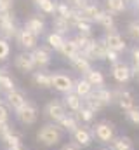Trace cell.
Here are the masks:
<instances>
[{"label": "cell", "instance_id": "1", "mask_svg": "<svg viewBox=\"0 0 139 150\" xmlns=\"http://www.w3.org/2000/svg\"><path fill=\"white\" fill-rule=\"evenodd\" d=\"M91 131H92V136L98 143L101 145H110L113 142V138L117 136V126L108 120V119H103V120H98L91 126Z\"/></svg>", "mask_w": 139, "mask_h": 150}, {"label": "cell", "instance_id": "2", "mask_svg": "<svg viewBox=\"0 0 139 150\" xmlns=\"http://www.w3.org/2000/svg\"><path fill=\"white\" fill-rule=\"evenodd\" d=\"M63 134H65V133L59 129V126L54 124V122H51V124L42 126V127L37 131V142H38L40 145H44V147H54V145L61 143Z\"/></svg>", "mask_w": 139, "mask_h": 150}, {"label": "cell", "instance_id": "3", "mask_svg": "<svg viewBox=\"0 0 139 150\" xmlns=\"http://www.w3.org/2000/svg\"><path fill=\"white\" fill-rule=\"evenodd\" d=\"M111 91H113V105H117L122 112H127L136 105V96L132 89H129L127 86H117Z\"/></svg>", "mask_w": 139, "mask_h": 150}, {"label": "cell", "instance_id": "4", "mask_svg": "<svg viewBox=\"0 0 139 150\" xmlns=\"http://www.w3.org/2000/svg\"><path fill=\"white\" fill-rule=\"evenodd\" d=\"M18 30H19V26L16 23L12 11H0V37L5 40L16 38Z\"/></svg>", "mask_w": 139, "mask_h": 150}, {"label": "cell", "instance_id": "5", "mask_svg": "<svg viewBox=\"0 0 139 150\" xmlns=\"http://www.w3.org/2000/svg\"><path fill=\"white\" fill-rule=\"evenodd\" d=\"M103 42L104 45L110 49V51H115V52H118V54H124L125 51H127V40L124 38V35L118 32V30H110V32H106L104 33Z\"/></svg>", "mask_w": 139, "mask_h": 150}, {"label": "cell", "instance_id": "6", "mask_svg": "<svg viewBox=\"0 0 139 150\" xmlns=\"http://www.w3.org/2000/svg\"><path fill=\"white\" fill-rule=\"evenodd\" d=\"M92 142H94V136H92L91 126L80 124V126L71 133V143L77 145L78 149H87V147L92 145Z\"/></svg>", "mask_w": 139, "mask_h": 150}, {"label": "cell", "instance_id": "7", "mask_svg": "<svg viewBox=\"0 0 139 150\" xmlns=\"http://www.w3.org/2000/svg\"><path fill=\"white\" fill-rule=\"evenodd\" d=\"M111 77L118 86H127L132 80V72H131V65L125 63L124 59H120L118 63L111 65Z\"/></svg>", "mask_w": 139, "mask_h": 150}, {"label": "cell", "instance_id": "8", "mask_svg": "<svg viewBox=\"0 0 139 150\" xmlns=\"http://www.w3.org/2000/svg\"><path fill=\"white\" fill-rule=\"evenodd\" d=\"M16 119H18L21 124H25V126L35 124V122L38 120V108H37V105L32 103V101H26L21 108L16 110Z\"/></svg>", "mask_w": 139, "mask_h": 150}, {"label": "cell", "instance_id": "9", "mask_svg": "<svg viewBox=\"0 0 139 150\" xmlns=\"http://www.w3.org/2000/svg\"><path fill=\"white\" fill-rule=\"evenodd\" d=\"M106 51H108V47L104 45L103 38H94V42L89 45V49L80 54H84L89 61L96 63V61H106Z\"/></svg>", "mask_w": 139, "mask_h": 150}, {"label": "cell", "instance_id": "10", "mask_svg": "<svg viewBox=\"0 0 139 150\" xmlns=\"http://www.w3.org/2000/svg\"><path fill=\"white\" fill-rule=\"evenodd\" d=\"M32 58H33L35 67H37L38 70L47 68V67L52 63V51H51L47 45H37L33 51H32Z\"/></svg>", "mask_w": 139, "mask_h": 150}, {"label": "cell", "instance_id": "11", "mask_svg": "<svg viewBox=\"0 0 139 150\" xmlns=\"http://www.w3.org/2000/svg\"><path fill=\"white\" fill-rule=\"evenodd\" d=\"M44 113H45V117H47L49 120H52V122L56 124V122H59L68 112H66V108H65V105H63L61 100H51V101L44 107Z\"/></svg>", "mask_w": 139, "mask_h": 150}, {"label": "cell", "instance_id": "12", "mask_svg": "<svg viewBox=\"0 0 139 150\" xmlns=\"http://www.w3.org/2000/svg\"><path fill=\"white\" fill-rule=\"evenodd\" d=\"M73 84H75V80H73L68 74H65V72H56V74H52V89H56V91L61 93V94L71 93V91H73Z\"/></svg>", "mask_w": 139, "mask_h": 150}, {"label": "cell", "instance_id": "13", "mask_svg": "<svg viewBox=\"0 0 139 150\" xmlns=\"http://www.w3.org/2000/svg\"><path fill=\"white\" fill-rule=\"evenodd\" d=\"M16 40H18L19 47H23V49L28 51V52H32L35 47L38 45V37H37L35 33H32L30 30H26V28H19V30H18Z\"/></svg>", "mask_w": 139, "mask_h": 150}, {"label": "cell", "instance_id": "14", "mask_svg": "<svg viewBox=\"0 0 139 150\" xmlns=\"http://www.w3.org/2000/svg\"><path fill=\"white\" fill-rule=\"evenodd\" d=\"M14 67L19 72H23V74H33L35 70H37L35 61H33V58H32V52H28V51H23V52H19L14 58Z\"/></svg>", "mask_w": 139, "mask_h": 150}, {"label": "cell", "instance_id": "15", "mask_svg": "<svg viewBox=\"0 0 139 150\" xmlns=\"http://www.w3.org/2000/svg\"><path fill=\"white\" fill-rule=\"evenodd\" d=\"M99 11H101V7H99V4L94 2V0H89L82 9H77L78 18H80V19H85V21H91L92 25H94V19H96V16L99 14Z\"/></svg>", "mask_w": 139, "mask_h": 150}, {"label": "cell", "instance_id": "16", "mask_svg": "<svg viewBox=\"0 0 139 150\" xmlns=\"http://www.w3.org/2000/svg\"><path fill=\"white\" fill-rule=\"evenodd\" d=\"M5 100H7V107H9V108H14V110L21 108V107L28 101L25 91H21V89H12V91L5 93Z\"/></svg>", "mask_w": 139, "mask_h": 150}, {"label": "cell", "instance_id": "17", "mask_svg": "<svg viewBox=\"0 0 139 150\" xmlns=\"http://www.w3.org/2000/svg\"><path fill=\"white\" fill-rule=\"evenodd\" d=\"M94 25H99L104 32H110V30H117V21H115V16L110 14L106 9H101L99 14L96 16L94 19Z\"/></svg>", "mask_w": 139, "mask_h": 150}, {"label": "cell", "instance_id": "18", "mask_svg": "<svg viewBox=\"0 0 139 150\" xmlns=\"http://www.w3.org/2000/svg\"><path fill=\"white\" fill-rule=\"evenodd\" d=\"M63 105H65V108H66V112L70 113H77L82 107H84V100L80 98V96H77L73 91L71 93H66V94H63Z\"/></svg>", "mask_w": 139, "mask_h": 150}, {"label": "cell", "instance_id": "19", "mask_svg": "<svg viewBox=\"0 0 139 150\" xmlns=\"http://www.w3.org/2000/svg\"><path fill=\"white\" fill-rule=\"evenodd\" d=\"M110 150H136V145H134V140L127 134H117L113 138V142L108 145Z\"/></svg>", "mask_w": 139, "mask_h": 150}, {"label": "cell", "instance_id": "20", "mask_svg": "<svg viewBox=\"0 0 139 150\" xmlns=\"http://www.w3.org/2000/svg\"><path fill=\"white\" fill-rule=\"evenodd\" d=\"M23 28L30 30L32 33H35L37 37L40 38V35L45 33V21H44V18H40V16L35 14V16H30V18L26 19V23H25Z\"/></svg>", "mask_w": 139, "mask_h": 150}, {"label": "cell", "instance_id": "21", "mask_svg": "<svg viewBox=\"0 0 139 150\" xmlns=\"http://www.w3.org/2000/svg\"><path fill=\"white\" fill-rule=\"evenodd\" d=\"M82 77H84L94 89H96V87H103V86H106V75H104L103 70H99V68H94V67H92L87 74H84Z\"/></svg>", "mask_w": 139, "mask_h": 150}, {"label": "cell", "instance_id": "22", "mask_svg": "<svg viewBox=\"0 0 139 150\" xmlns=\"http://www.w3.org/2000/svg\"><path fill=\"white\" fill-rule=\"evenodd\" d=\"M32 80L37 87L40 89H51L52 87V74L45 72V70H37L32 74Z\"/></svg>", "mask_w": 139, "mask_h": 150}, {"label": "cell", "instance_id": "23", "mask_svg": "<svg viewBox=\"0 0 139 150\" xmlns=\"http://www.w3.org/2000/svg\"><path fill=\"white\" fill-rule=\"evenodd\" d=\"M58 126H59V129L63 131V133H73L78 126H80V122H78V119H77V115L75 113H66L59 122H56Z\"/></svg>", "mask_w": 139, "mask_h": 150}, {"label": "cell", "instance_id": "24", "mask_svg": "<svg viewBox=\"0 0 139 150\" xmlns=\"http://www.w3.org/2000/svg\"><path fill=\"white\" fill-rule=\"evenodd\" d=\"M70 65H71L78 74H82V75L87 74V72L94 67V65H92V61H89L84 54H77L75 58H71V59H70Z\"/></svg>", "mask_w": 139, "mask_h": 150}, {"label": "cell", "instance_id": "25", "mask_svg": "<svg viewBox=\"0 0 139 150\" xmlns=\"http://www.w3.org/2000/svg\"><path fill=\"white\" fill-rule=\"evenodd\" d=\"M104 5H106V11L113 16H118V14H124L127 9H129V4L127 0H104Z\"/></svg>", "mask_w": 139, "mask_h": 150}, {"label": "cell", "instance_id": "26", "mask_svg": "<svg viewBox=\"0 0 139 150\" xmlns=\"http://www.w3.org/2000/svg\"><path fill=\"white\" fill-rule=\"evenodd\" d=\"M71 30H73V28H71V25H70L68 19L59 18V16H54V19H52V32H56V33H59V35H63V37H68Z\"/></svg>", "mask_w": 139, "mask_h": 150}, {"label": "cell", "instance_id": "27", "mask_svg": "<svg viewBox=\"0 0 139 150\" xmlns=\"http://www.w3.org/2000/svg\"><path fill=\"white\" fill-rule=\"evenodd\" d=\"M59 54L65 58V59H71V58H75L77 54H80V51H78V47H77V44H75V40L73 38L66 37L65 40V44L61 45V49H59Z\"/></svg>", "mask_w": 139, "mask_h": 150}, {"label": "cell", "instance_id": "28", "mask_svg": "<svg viewBox=\"0 0 139 150\" xmlns=\"http://www.w3.org/2000/svg\"><path fill=\"white\" fill-rule=\"evenodd\" d=\"M92 89H94V87H92V86L84 79V77L77 79V80H75V84H73V93H75L77 96H80L82 100H84V98H87V96L92 93Z\"/></svg>", "mask_w": 139, "mask_h": 150}, {"label": "cell", "instance_id": "29", "mask_svg": "<svg viewBox=\"0 0 139 150\" xmlns=\"http://www.w3.org/2000/svg\"><path fill=\"white\" fill-rule=\"evenodd\" d=\"M92 93L96 94V98L103 103L106 108L113 105V91H111L110 87H106V86H103V87H96V89H92Z\"/></svg>", "mask_w": 139, "mask_h": 150}, {"label": "cell", "instance_id": "30", "mask_svg": "<svg viewBox=\"0 0 139 150\" xmlns=\"http://www.w3.org/2000/svg\"><path fill=\"white\" fill-rule=\"evenodd\" d=\"M75 115H77V119H78L80 124H84V126H92L94 120H96V115H98V113H94L91 108H87V107L84 105V107L75 113Z\"/></svg>", "mask_w": 139, "mask_h": 150}, {"label": "cell", "instance_id": "31", "mask_svg": "<svg viewBox=\"0 0 139 150\" xmlns=\"http://www.w3.org/2000/svg\"><path fill=\"white\" fill-rule=\"evenodd\" d=\"M65 40L66 37H63V35H59V33H56V32H49L47 35H45V42H47V47L52 51H58L59 52V49H61V45L65 44Z\"/></svg>", "mask_w": 139, "mask_h": 150}, {"label": "cell", "instance_id": "32", "mask_svg": "<svg viewBox=\"0 0 139 150\" xmlns=\"http://www.w3.org/2000/svg\"><path fill=\"white\" fill-rule=\"evenodd\" d=\"M37 9L45 14V16H54L56 14V5H58V0H38L37 4Z\"/></svg>", "mask_w": 139, "mask_h": 150}, {"label": "cell", "instance_id": "33", "mask_svg": "<svg viewBox=\"0 0 139 150\" xmlns=\"http://www.w3.org/2000/svg\"><path fill=\"white\" fill-rule=\"evenodd\" d=\"M73 40H75L78 51H80V52H85V51L89 49V45L94 42V37H92V35H85V33H77V35L73 37Z\"/></svg>", "mask_w": 139, "mask_h": 150}, {"label": "cell", "instance_id": "34", "mask_svg": "<svg viewBox=\"0 0 139 150\" xmlns=\"http://www.w3.org/2000/svg\"><path fill=\"white\" fill-rule=\"evenodd\" d=\"M125 35L131 38L132 42L139 44V18H136V19H132V21L127 23V26H125Z\"/></svg>", "mask_w": 139, "mask_h": 150}, {"label": "cell", "instance_id": "35", "mask_svg": "<svg viewBox=\"0 0 139 150\" xmlns=\"http://www.w3.org/2000/svg\"><path fill=\"white\" fill-rule=\"evenodd\" d=\"M71 12H73V7L70 5L66 0H58V5H56V14H54V16L65 18V19H68V21H70Z\"/></svg>", "mask_w": 139, "mask_h": 150}, {"label": "cell", "instance_id": "36", "mask_svg": "<svg viewBox=\"0 0 139 150\" xmlns=\"http://www.w3.org/2000/svg\"><path fill=\"white\" fill-rule=\"evenodd\" d=\"M12 89H16V82H14V79L7 74V72L0 70V91L9 93V91H12Z\"/></svg>", "mask_w": 139, "mask_h": 150}, {"label": "cell", "instance_id": "37", "mask_svg": "<svg viewBox=\"0 0 139 150\" xmlns=\"http://www.w3.org/2000/svg\"><path fill=\"white\" fill-rule=\"evenodd\" d=\"M2 140H4V143H5L9 149H18V147H21V136H19V133H16L14 129H11Z\"/></svg>", "mask_w": 139, "mask_h": 150}, {"label": "cell", "instance_id": "38", "mask_svg": "<svg viewBox=\"0 0 139 150\" xmlns=\"http://www.w3.org/2000/svg\"><path fill=\"white\" fill-rule=\"evenodd\" d=\"M92 28H94V25L91 21H85V19H80V18L73 23V30H77V33L92 35Z\"/></svg>", "mask_w": 139, "mask_h": 150}, {"label": "cell", "instance_id": "39", "mask_svg": "<svg viewBox=\"0 0 139 150\" xmlns=\"http://www.w3.org/2000/svg\"><path fill=\"white\" fill-rule=\"evenodd\" d=\"M124 115H125V120L131 126H139V105H134L131 110L124 112Z\"/></svg>", "mask_w": 139, "mask_h": 150}, {"label": "cell", "instance_id": "40", "mask_svg": "<svg viewBox=\"0 0 139 150\" xmlns=\"http://www.w3.org/2000/svg\"><path fill=\"white\" fill-rule=\"evenodd\" d=\"M11 56V45H9V40L0 37V61H7Z\"/></svg>", "mask_w": 139, "mask_h": 150}, {"label": "cell", "instance_id": "41", "mask_svg": "<svg viewBox=\"0 0 139 150\" xmlns=\"http://www.w3.org/2000/svg\"><path fill=\"white\" fill-rule=\"evenodd\" d=\"M122 59V54H118V52H115V51H106V61H110V65H115V63H118Z\"/></svg>", "mask_w": 139, "mask_h": 150}, {"label": "cell", "instance_id": "42", "mask_svg": "<svg viewBox=\"0 0 139 150\" xmlns=\"http://www.w3.org/2000/svg\"><path fill=\"white\" fill-rule=\"evenodd\" d=\"M129 54H131L132 65H139V44H134V45L129 49Z\"/></svg>", "mask_w": 139, "mask_h": 150}, {"label": "cell", "instance_id": "43", "mask_svg": "<svg viewBox=\"0 0 139 150\" xmlns=\"http://www.w3.org/2000/svg\"><path fill=\"white\" fill-rule=\"evenodd\" d=\"M12 127L9 126V120H0V138H4Z\"/></svg>", "mask_w": 139, "mask_h": 150}, {"label": "cell", "instance_id": "44", "mask_svg": "<svg viewBox=\"0 0 139 150\" xmlns=\"http://www.w3.org/2000/svg\"><path fill=\"white\" fill-rule=\"evenodd\" d=\"M0 120H9V107L0 101Z\"/></svg>", "mask_w": 139, "mask_h": 150}, {"label": "cell", "instance_id": "45", "mask_svg": "<svg viewBox=\"0 0 139 150\" xmlns=\"http://www.w3.org/2000/svg\"><path fill=\"white\" fill-rule=\"evenodd\" d=\"M14 0H0V11H12Z\"/></svg>", "mask_w": 139, "mask_h": 150}, {"label": "cell", "instance_id": "46", "mask_svg": "<svg viewBox=\"0 0 139 150\" xmlns=\"http://www.w3.org/2000/svg\"><path fill=\"white\" fill-rule=\"evenodd\" d=\"M66 2H68L73 9H82V7H84L89 0H66Z\"/></svg>", "mask_w": 139, "mask_h": 150}, {"label": "cell", "instance_id": "47", "mask_svg": "<svg viewBox=\"0 0 139 150\" xmlns=\"http://www.w3.org/2000/svg\"><path fill=\"white\" fill-rule=\"evenodd\" d=\"M131 72H132V80L139 84V65H131Z\"/></svg>", "mask_w": 139, "mask_h": 150}, {"label": "cell", "instance_id": "48", "mask_svg": "<svg viewBox=\"0 0 139 150\" xmlns=\"http://www.w3.org/2000/svg\"><path fill=\"white\" fill-rule=\"evenodd\" d=\"M61 150H80L77 145H73V143H66V145H63Z\"/></svg>", "mask_w": 139, "mask_h": 150}, {"label": "cell", "instance_id": "49", "mask_svg": "<svg viewBox=\"0 0 139 150\" xmlns=\"http://www.w3.org/2000/svg\"><path fill=\"white\" fill-rule=\"evenodd\" d=\"M132 11H134V14H136V16L139 18V0H138V2H134V4H132Z\"/></svg>", "mask_w": 139, "mask_h": 150}, {"label": "cell", "instance_id": "50", "mask_svg": "<svg viewBox=\"0 0 139 150\" xmlns=\"http://www.w3.org/2000/svg\"><path fill=\"white\" fill-rule=\"evenodd\" d=\"M9 150H25L23 147H18V149H9Z\"/></svg>", "mask_w": 139, "mask_h": 150}, {"label": "cell", "instance_id": "51", "mask_svg": "<svg viewBox=\"0 0 139 150\" xmlns=\"http://www.w3.org/2000/svg\"><path fill=\"white\" fill-rule=\"evenodd\" d=\"M134 2H138V0H127V4H134Z\"/></svg>", "mask_w": 139, "mask_h": 150}, {"label": "cell", "instance_id": "52", "mask_svg": "<svg viewBox=\"0 0 139 150\" xmlns=\"http://www.w3.org/2000/svg\"><path fill=\"white\" fill-rule=\"evenodd\" d=\"M99 150H110V149H106V147H104V149H99Z\"/></svg>", "mask_w": 139, "mask_h": 150}, {"label": "cell", "instance_id": "53", "mask_svg": "<svg viewBox=\"0 0 139 150\" xmlns=\"http://www.w3.org/2000/svg\"><path fill=\"white\" fill-rule=\"evenodd\" d=\"M33 2H35V4H37V2H38V0H33Z\"/></svg>", "mask_w": 139, "mask_h": 150}, {"label": "cell", "instance_id": "54", "mask_svg": "<svg viewBox=\"0 0 139 150\" xmlns=\"http://www.w3.org/2000/svg\"><path fill=\"white\" fill-rule=\"evenodd\" d=\"M0 101H2V100H0Z\"/></svg>", "mask_w": 139, "mask_h": 150}]
</instances>
